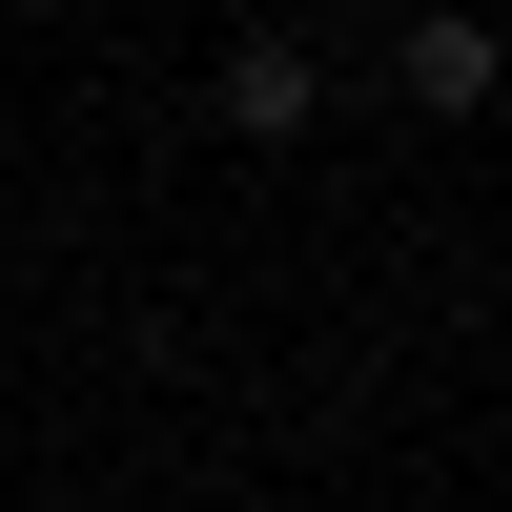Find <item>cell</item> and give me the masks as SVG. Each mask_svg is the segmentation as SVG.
Returning a JSON list of instances; mask_svg holds the SVG:
<instances>
[{"mask_svg":"<svg viewBox=\"0 0 512 512\" xmlns=\"http://www.w3.org/2000/svg\"><path fill=\"white\" fill-rule=\"evenodd\" d=\"M205 103H226V144H308V123H328V62L287 21H246L226 62H205Z\"/></svg>","mask_w":512,"mask_h":512,"instance_id":"1","label":"cell"},{"mask_svg":"<svg viewBox=\"0 0 512 512\" xmlns=\"http://www.w3.org/2000/svg\"><path fill=\"white\" fill-rule=\"evenodd\" d=\"M410 103L472 123V103H492V21H451V0H431V21H410Z\"/></svg>","mask_w":512,"mask_h":512,"instance_id":"2","label":"cell"}]
</instances>
